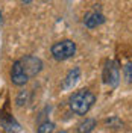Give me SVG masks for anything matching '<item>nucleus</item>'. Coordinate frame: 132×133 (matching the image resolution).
<instances>
[{
  "label": "nucleus",
  "instance_id": "f257e3e1",
  "mask_svg": "<svg viewBox=\"0 0 132 133\" xmlns=\"http://www.w3.org/2000/svg\"><path fill=\"white\" fill-rule=\"evenodd\" d=\"M94 101H96V95L93 92L88 91V89H81V91H76L70 97L68 106H70L73 114H76V115H85L93 108Z\"/></svg>",
  "mask_w": 132,
  "mask_h": 133
},
{
  "label": "nucleus",
  "instance_id": "f03ea898",
  "mask_svg": "<svg viewBox=\"0 0 132 133\" xmlns=\"http://www.w3.org/2000/svg\"><path fill=\"white\" fill-rule=\"evenodd\" d=\"M76 53V44L71 39H62L52 45V56L56 61H65Z\"/></svg>",
  "mask_w": 132,
  "mask_h": 133
},
{
  "label": "nucleus",
  "instance_id": "7ed1b4c3",
  "mask_svg": "<svg viewBox=\"0 0 132 133\" xmlns=\"http://www.w3.org/2000/svg\"><path fill=\"white\" fill-rule=\"evenodd\" d=\"M20 64H21V68H23L25 74L27 76V79L37 76L43 70V61L37 56H33V55H27L25 58H21Z\"/></svg>",
  "mask_w": 132,
  "mask_h": 133
},
{
  "label": "nucleus",
  "instance_id": "20e7f679",
  "mask_svg": "<svg viewBox=\"0 0 132 133\" xmlns=\"http://www.w3.org/2000/svg\"><path fill=\"white\" fill-rule=\"evenodd\" d=\"M103 77H105V82L111 86H117L118 85V80H120V71H118V66L114 62H108L106 66H105V73H103Z\"/></svg>",
  "mask_w": 132,
  "mask_h": 133
},
{
  "label": "nucleus",
  "instance_id": "39448f33",
  "mask_svg": "<svg viewBox=\"0 0 132 133\" xmlns=\"http://www.w3.org/2000/svg\"><path fill=\"white\" fill-rule=\"evenodd\" d=\"M11 80H12V83L17 85V86H21V85H25V83L29 80L27 76L25 74V71H23V68H21L20 61H15L14 65H12V70H11Z\"/></svg>",
  "mask_w": 132,
  "mask_h": 133
},
{
  "label": "nucleus",
  "instance_id": "423d86ee",
  "mask_svg": "<svg viewBox=\"0 0 132 133\" xmlns=\"http://www.w3.org/2000/svg\"><path fill=\"white\" fill-rule=\"evenodd\" d=\"M105 23V17L102 15L97 11H91V12H87L85 17H83V24L87 26L88 29H96L97 26L103 24Z\"/></svg>",
  "mask_w": 132,
  "mask_h": 133
},
{
  "label": "nucleus",
  "instance_id": "0eeeda50",
  "mask_svg": "<svg viewBox=\"0 0 132 133\" xmlns=\"http://www.w3.org/2000/svg\"><path fill=\"white\" fill-rule=\"evenodd\" d=\"M79 77H81V70H79L77 66L73 68V70H70L68 74H67V77H65V80H64V83H62V88H64V89L73 88L74 85H76V82L79 80Z\"/></svg>",
  "mask_w": 132,
  "mask_h": 133
},
{
  "label": "nucleus",
  "instance_id": "6e6552de",
  "mask_svg": "<svg viewBox=\"0 0 132 133\" xmlns=\"http://www.w3.org/2000/svg\"><path fill=\"white\" fill-rule=\"evenodd\" d=\"M96 125H97V123L94 118H85L82 123L77 124V133H91Z\"/></svg>",
  "mask_w": 132,
  "mask_h": 133
},
{
  "label": "nucleus",
  "instance_id": "1a4fd4ad",
  "mask_svg": "<svg viewBox=\"0 0 132 133\" xmlns=\"http://www.w3.org/2000/svg\"><path fill=\"white\" fill-rule=\"evenodd\" d=\"M2 124L5 125V129H6V130H8V132H18V130H20V124H18V123H15V119H12V118H9L8 121H5V119H3V121H2Z\"/></svg>",
  "mask_w": 132,
  "mask_h": 133
},
{
  "label": "nucleus",
  "instance_id": "9d476101",
  "mask_svg": "<svg viewBox=\"0 0 132 133\" xmlns=\"http://www.w3.org/2000/svg\"><path fill=\"white\" fill-rule=\"evenodd\" d=\"M53 130H55V124H53V123H50V121H46V123L40 124L37 133H52Z\"/></svg>",
  "mask_w": 132,
  "mask_h": 133
},
{
  "label": "nucleus",
  "instance_id": "9b49d317",
  "mask_svg": "<svg viewBox=\"0 0 132 133\" xmlns=\"http://www.w3.org/2000/svg\"><path fill=\"white\" fill-rule=\"evenodd\" d=\"M27 98H29V92L27 91H21L18 94V97H17V104L18 106H23L27 103Z\"/></svg>",
  "mask_w": 132,
  "mask_h": 133
},
{
  "label": "nucleus",
  "instance_id": "f8f14e48",
  "mask_svg": "<svg viewBox=\"0 0 132 133\" xmlns=\"http://www.w3.org/2000/svg\"><path fill=\"white\" fill-rule=\"evenodd\" d=\"M124 71L128 73V77H131V74H132V62H131V64H128V65L124 66Z\"/></svg>",
  "mask_w": 132,
  "mask_h": 133
},
{
  "label": "nucleus",
  "instance_id": "ddd939ff",
  "mask_svg": "<svg viewBox=\"0 0 132 133\" xmlns=\"http://www.w3.org/2000/svg\"><path fill=\"white\" fill-rule=\"evenodd\" d=\"M56 133H67L65 130H61V132H56Z\"/></svg>",
  "mask_w": 132,
  "mask_h": 133
}]
</instances>
